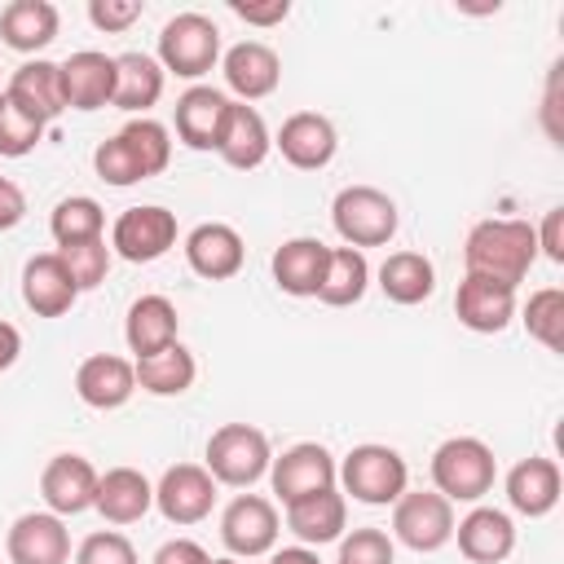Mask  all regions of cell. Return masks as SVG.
I'll return each mask as SVG.
<instances>
[{
  "instance_id": "1",
  "label": "cell",
  "mask_w": 564,
  "mask_h": 564,
  "mask_svg": "<svg viewBox=\"0 0 564 564\" xmlns=\"http://www.w3.org/2000/svg\"><path fill=\"white\" fill-rule=\"evenodd\" d=\"M172 163V137L159 119L141 115V119H128L110 141H101L93 150V167L106 185H137V181H150L159 176L163 167Z\"/></svg>"
},
{
  "instance_id": "2",
  "label": "cell",
  "mask_w": 564,
  "mask_h": 564,
  "mask_svg": "<svg viewBox=\"0 0 564 564\" xmlns=\"http://www.w3.org/2000/svg\"><path fill=\"white\" fill-rule=\"evenodd\" d=\"M538 260V234L529 220H480L463 242V264L476 278L520 286Z\"/></svg>"
},
{
  "instance_id": "3",
  "label": "cell",
  "mask_w": 564,
  "mask_h": 564,
  "mask_svg": "<svg viewBox=\"0 0 564 564\" xmlns=\"http://www.w3.org/2000/svg\"><path fill=\"white\" fill-rule=\"evenodd\" d=\"M498 463L480 436H449L432 449V485L449 502H480L494 489Z\"/></svg>"
},
{
  "instance_id": "4",
  "label": "cell",
  "mask_w": 564,
  "mask_h": 564,
  "mask_svg": "<svg viewBox=\"0 0 564 564\" xmlns=\"http://www.w3.org/2000/svg\"><path fill=\"white\" fill-rule=\"evenodd\" d=\"M335 480H339L344 494H352L357 502H366V507H388V502H397V498L405 494L410 467H405V458H401L392 445L366 441V445H352V449L344 454Z\"/></svg>"
},
{
  "instance_id": "5",
  "label": "cell",
  "mask_w": 564,
  "mask_h": 564,
  "mask_svg": "<svg viewBox=\"0 0 564 564\" xmlns=\"http://www.w3.org/2000/svg\"><path fill=\"white\" fill-rule=\"evenodd\" d=\"M269 463H273V449H269V436L251 423H225L207 436V471L216 485H229V489H251L260 476H269Z\"/></svg>"
},
{
  "instance_id": "6",
  "label": "cell",
  "mask_w": 564,
  "mask_h": 564,
  "mask_svg": "<svg viewBox=\"0 0 564 564\" xmlns=\"http://www.w3.org/2000/svg\"><path fill=\"white\" fill-rule=\"evenodd\" d=\"M330 220H335V234L348 242V247H388L397 238V203L375 189V185H344L330 203Z\"/></svg>"
},
{
  "instance_id": "7",
  "label": "cell",
  "mask_w": 564,
  "mask_h": 564,
  "mask_svg": "<svg viewBox=\"0 0 564 564\" xmlns=\"http://www.w3.org/2000/svg\"><path fill=\"white\" fill-rule=\"evenodd\" d=\"M220 62V26L207 13H176L159 31V66L176 79H203Z\"/></svg>"
},
{
  "instance_id": "8",
  "label": "cell",
  "mask_w": 564,
  "mask_h": 564,
  "mask_svg": "<svg viewBox=\"0 0 564 564\" xmlns=\"http://www.w3.org/2000/svg\"><path fill=\"white\" fill-rule=\"evenodd\" d=\"M392 538L419 555L441 551L454 538V502L436 489H405L392 502Z\"/></svg>"
},
{
  "instance_id": "9",
  "label": "cell",
  "mask_w": 564,
  "mask_h": 564,
  "mask_svg": "<svg viewBox=\"0 0 564 564\" xmlns=\"http://www.w3.org/2000/svg\"><path fill=\"white\" fill-rule=\"evenodd\" d=\"M335 471H339L335 454L317 441H300L269 463V480H273V494L282 498V507L313 498L322 489H335Z\"/></svg>"
},
{
  "instance_id": "10",
  "label": "cell",
  "mask_w": 564,
  "mask_h": 564,
  "mask_svg": "<svg viewBox=\"0 0 564 564\" xmlns=\"http://www.w3.org/2000/svg\"><path fill=\"white\" fill-rule=\"evenodd\" d=\"M172 247H176V216L159 203L119 212V220L110 229V251L123 256L128 264H150V260L167 256Z\"/></svg>"
},
{
  "instance_id": "11",
  "label": "cell",
  "mask_w": 564,
  "mask_h": 564,
  "mask_svg": "<svg viewBox=\"0 0 564 564\" xmlns=\"http://www.w3.org/2000/svg\"><path fill=\"white\" fill-rule=\"evenodd\" d=\"M278 507L260 494H238L220 516V542L234 560H256L278 546Z\"/></svg>"
},
{
  "instance_id": "12",
  "label": "cell",
  "mask_w": 564,
  "mask_h": 564,
  "mask_svg": "<svg viewBox=\"0 0 564 564\" xmlns=\"http://www.w3.org/2000/svg\"><path fill=\"white\" fill-rule=\"evenodd\" d=\"M154 507L167 524H198L216 507V480L198 463H176L154 485Z\"/></svg>"
},
{
  "instance_id": "13",
  "label": "cell",
  "mask_w": 564,
  "mask_h": 564,
  "mask_svg": "<svg viewBox=\"0 0 564 564\" xmlns=\"http://www.w3.org/2000/svg\"><path fill=\"white\" fill-rule=\"evenodd\" d=\"M97 467L84 458V454H53L40 471V498L53 516H79L93 507L97 498Z\"/></svg>"
},
{
  "instance_id": "14",
  "label": "cell",
  "mask_w": 564,
  "mask_h": 564,
  "mask_svg": "<svg viewBox=\"0 0 564 564\" xmlns=\"http://www.w3.org/2000/svg\"><path fill=\"white\" fill-rule=\"evenodd\" d=\"M4 551L13 564H66L70 560V529L53 511H26L9 524Z\"/></svg>"
},
{
  "instance_id": "15",
  "label": "cell",
  "mask_w": 564,
  "mask_h": 564,
  "mask_svg": "<svg viewBox=\"0 0 564 564\" xmlns=\"http://www.w3.org/2000/svg\"><path fill=\"white\" fill-rule=\"evenodd\" d=\"M229 110H234V101H229L220 88L194 84V88H185V93L176 97V137H181L189 150H220Z\"/></svg>"
},
{
  "instance_id": "16",
  "label": "cell",
  "mask_w": 564,
  "mask_h": 564,
  "mask_svg": "<svg viewBox=\"0 0 564 564\" xmlns=\"http://www.w3.org/2000/svg\"><path fill=\"white\" fill-rule=\"evenodd\" d=\"M185 260H189V269H194L198 278L225 282V278H234V273L242 269L247 247H242V234H238L234 225H225V220H203V225H194V229L185 234Z\"/></svg>"
},
{
  "instance_id": "17",
  "label": "cell",
  "mask_w": 564,
  "mask_h": 564,
  "mask_svg": "<svg viewBox=\"0 0 564 564\" xmlns=\"http://www.w3.org/2000/svg\"><path fill=\"white\" fill-rule=\"evenodd\" d=\"M454 313H458V322L467 330L498 335L516 317V286H502V282H489V278L467 273L458 282V291H454Z\"/></svg>"
},
{
  "instance_id": "18",
  "label": "cell",
  "mask_w": 564,
  "mask_h": 564,
  "mask_svg": "<svg viewBox=\"0 0 564 564\" xmlns=\"http://www.w3.org/2000/svg\"><path fill=\"white\" fill-rule=\"evenodd\" d=\"M273 145L282 150V159H286L291 167H300V172H317V167H326V163L335 159L339 137H335V123H330L326 115H317V110H300V115H291V119L278 128Z\"/></svg>"
},
{
  "instance_id": "19",
  "label": "cell",
  "mask_w": 564,
  "mask_h": 564,
  "mask_svg": "<svg viewBox=\"0 0 564 564\" xmlns=\"http://www.w3.org/2000/svg\"><path fill=\"white\" fill-rule=\"evenodd\" d=\"M75 300H79V286L70 282V273H66L57 251L31 256L22 264V304L35 317H62V313L75 308Z\"/></svg>"
},
{
  "instance_id": "20",
  "label": "cell",
  "mask_w": 564,
  "mask_h": 564,
  "mask_svg": "<svg viewBox=\"0 0 564 564\" xmlns=\"http://www.w3.org/2000/svg\"><path fill=\"white\" fill-rule=\"evenodd\" d=\"M75 392L84 405L93 410H119L132 401L137 392V370L128 357H115V352H93L79 361L75 370Z\"/></svg>"
},
{
  "instance_id": "21",
  "label": "cell",
  "mask_w": 564,
  "mask_h": 564,
  "mask_svg": "<svg viewBox=\"0 0 564 564\" xmlns=\"http://www.w3.org/2000/svg\"><path fill=\"white\" fill-rule=\"evenodd\" d=\"M220 70H225L229 93L242 97V106L269 97V93L278 88V79H282V62H278V53H273L269 44H260V40H242V44H234V48L220 57Z\"/></svg>"
},
{
  "instance_id": "22",
  "label": "cell",
  "mask_w": 564,
  "mask_h": 564,
  "mask_svg": "<svg viewBox=\"0 0 564 564\" xmlns=\"http://www.w3.org/2000/svg\"><path fill=\"white\" fill-rule=\"evenodd\" d=\"M62 93L70 110H101L115 101V57L79 48L62 62Z\"/></svg>"
},
{
  "instance_id": "23",
  "label": "cell",
  "mask_w": 564,
  "mask_h": 564,
  "mask_svg": "<svg viewBox=\"0 0 564 564\" xmlns=\"http://www.w3.org/2000/svg\"><path fill=\"white\" fill-rule=\"evenodd\" d=\"M454 538H458V551L471 564H502L516 551V524L498 507H471L454 524Z\"/></svg>"
},
{
  "instance_id": "24",
  "label": "cell",
  "mask_w": 564,
  "mask_h": 564,
  "mask_svg": "<svg viewBox=\"0 0 564 564\" xmlns=\"http://www.w3.org/2000/svg\"><path fill=\"white\" fill-rule=\"evenodd\" d=\"M150 507H154V485L137 467H110L106 476H97L93 511L106 524H137Z\"/></svg>"
},
{
  "instance_id": "25",
  "label": "cell",
  "mask_w": 564,
  "mask_h": 564,
  "mask_svg": "<svg viewBox=\"0 0 564 564\" xmlns=\"http://www.w3.org/2000/svg\"><path fill=\"white\" fill-rule=\"evenodd\" d=\"M57 26H62V18H57V4H48V0H9L0 9V40L13 53L48 48L57 40Z\"/></svg>"
},
{
  "instance_id": "26",
  "label": "cell",
  "mask_w": 564,
  "mask_h": 564,
  "mask_svg": "<svg viewBox=\"0 0 564 564\" xmlns=\"http://www.w3.org/2000/svg\"><path fill=\"white\" fill-rule=\"evenodd\" d=\"M326 260H330V247L317 242V238H291L273 251V282L295 295V300H308L317 295L322 278H326Z\"/></svg>"
},
{
  "instance_id": "27",
  "label": "cell",
  "mask_w": 564,
  "mask_h": 564,
  "mask_svg": "<svg viewBox=\"0 0 564 564\" xmlns=\"http://www.w3.org/2000/svg\"><path fill=\"white\" fill-rule=\"evenodd\" d=\"M507 502L529 520L551 516L560 502V467L551 458H520L507 471Z\"/></svg>"
},
{
  "instance_id": "28",
  "label": "cell",
  "mask_w": 564,
  "mask_h": 564,
  "mask_svg": "<svg viewBox=\"0 0 564 564\" xmlns=\"http://www.w3.org/2000/svg\"><path fill=\"white\" fill-rule=\"evenodd\" d=\"M286 529L304 542V546H326L339 542L348 529V502L339 489H322L313 498H300L286 507Z\"/></svg>"
},
{
  "instance_id": "29",
  "label": "cell",
  "mask_w": 564,
  "mask_h": 564,
  "mask_svg": "<svg viewBox=\"0 0 564 564\" xmlns=\"http://www.w3.org/2000/svg\"><path fill=\"white\" fill-rule=\"evenodd\" d=\"M22 110H31L35 119H57L66 110V93H62V62H48V57H35V62H22L4 88Z\"/></svg>"
},
{
  "instance_id": "30",
  "label": "cell",
  "mask_w": 564,
  "mask_h": 564,
  "mask_svg": "<svg viewBox=\"0 0 564 564\" xmlns=\"http://www.w3.org/2000/svg\"><path fill=\"white\" fill-rule=\"evenodd\" d=\"M176 304L167 295H141L128 304V317H123V339L137 357H150L167 344H176Z\"/></svg>"
},
{
  "instance_id": "31",
  "label": "cell",
  "mask_w": 564,
  "mask_h": 564,
  "mask_svg": "<svg viewBox=\"0 0 564 564\" xmlns=\"http://www.w3.org/2000/svg\"><path fill=\"white\" fill-rule=\"evenodd\" d=\"M269 150H273V137H269V128H264L260 110H256V106L234 101L229 123H225V137H220V150H216V154H220L229 167L251 172V167H260V163L269 159Z\"/></svg>"
},
{
  "instance_id": "32",
  "label": "cell",
  "mask_w": 564,
  "mask_h": 564,
  "mask_svg": "<svg viewBox=\"0 0 564 564\" xmlns=\"http://www.w3.org/2000/svg\"><path fill=\"white\" fill-rule=\"evenodd\" d=\"M132 370H137V388H141V392H150V397H181V392L194 388L198 361H194V352L176 339V344H167V348H159V352H150V357H137Z\"/></svg>"
},
{
  "instance_id": "33",
  "label": "cell",
  "mask_w": 564,
  "mask_h": 564,
  "mask_svg": "<svg viewBox=\"0 0 564 564\" xmlns=\"http://www.w3.org/2000/svg\"><path fill=\"white\" fill-rule=\"evenodd\" d=\"M163 97V66L150 53H119L115 57V101L128 115H145Z\"/></svg>"
},
{
  "instance_id": "34",
  "label": "cell",
  "mask_w": 564,
  "mask_h": 564,
  "mask_svg": "<svg viewBox=\"0 0 564 564\" xmlns=\"http://www.w3.org/2000/svg\"><path fill=\"white\" fill-rule=\"evenodd\" d=\"M379 291L392 304H423L436 291V269L423 251H392L379 264Z\"/></svg>"
},
{
  "instance_id": "35",
  "label": "cell",
  "mask_w": 564,
  "mask_h": 564,
  "mask_svg": "<svg viewBox=\"0 0 564 564\" xmlns=\"http://www.w3.org/2000/svg\"><path fill=\"white\" fill-rule=\"evenodd\" d=\"M370 286V264L357 247H330V260H326V278L317 286V300L330 304V308H348L366 295Z\"/></svg>"
},
{
  "instance_id": "36",
  "label": "cell",
  "mask_w": 564,
  "mask_h": 564,
  "mask_svg": "<svg viewBox=\"0 0 564 564\" xmlns=\"http://www.w3.org/2000/svg\"><path fill=\"white\" fill-rule=\"evenodd\" d=\"M106 229V212L97 198L88 194H70L53 207L48 216V234L57 238V247H75V242H97Z\"/></svg>"
},
{
  "instance_id": "37",
  "label": "cell",
  "mask_w": 564,
  "mask_h": 564,
  "mask_svg": "<svg viewBox=\"0 0 564 564\" xmlns=\"http://www.w3.org/2000/svg\"><path fill=\"white\" fill-rule=\"evenodd\" d=\"M524 330L546 352H564V291L560 286H542V291L529 295V304H524Z\"/></svg>"
},
{
  "instance_id": "38",
  "label": "cell",
  "mask_w": 564,
  "mask_h": 564,
  "mask_svg": "<svg viewBox=\"0 0 564 564\" xmlns=\"http://www.w3.org/2000/svg\"><path fill=\"white\" fill-rule=\"evenodd\" d=\"M40 141H44V119H35L9 93H0V159H26Z\"/></svg>"
},
{
  "instance_id": "39",
  "label": "cell",
  "mask_w": 564,
  "mask_h": 564,
  "mask_svg": "<svg viewBox=\"0 0 564 564\" xmlns=\"http://www.w3.org/2000/svg\"><path fill=\"white\" fill-rule=\"evenodd\" d=\"M57 256H62L70 282L79 286V295L93 291V286H101L106 273H110V247H106V238H97V242H75V247H57Z\"/></svg>"
},
{
  "instance_id": "40",
  "label": "cell",
  "mask_w": 564,
  "mask_h": 564,
  "mask_svg": "<svg viewBox=\"0 0 564 564\" xmlns=\"http://www.w3.org/2000/svg\"><path fill=\"white\" fill-rule=\"evenodd\" d=\"M335 564H397V546L383 529L366 524L339 538V560Z\"/></svg>"
},
{
  "instance_id": "41",
  "label": "cell",
  "mask_w": 564,
  "mask_h": 564,
  "mask_svg": "<svg viewBox=\"0 0 564 564\" xmlns=\"http://www.w3.org/2000/svg\"><path fill=\"white\" fill-rule=\"evenodd\" d=\"M75 564H137V546L115 529L88 533L79 542V551H75Z\"/></svg>"
},
{
  "instance_id": "42",
  "label": "cell",
  "mask_w": 564,
  "mask_h": 564,
  "mask_svg": "<svg viewBox=\"0 0 564 564\" xmlns=\"http://www.w3.org/2000/svg\"><path fill=\"white\" fill-rule=\"evenodd\" d=\"M141 13H145L141 0H88V22H93L97 31H106V35L128 31Z\"/></svg>"
},
{
  "instance_id": "43",
  "label": "cell",
  "mask_w": 564,
  "mask_h": 564,
  "mask_svg": "<svg viewBox=\"0 0 564 564\" xmlns=\"http://www.w3.org/2000/svg\"><path fill=\"white\" fill-rule=\"evenodd\" d=\"M229 13L242 18V22H251V26H278V22H286L291 4H286V0H269V4H242V0H229Z\"/></svg>"
},
{
  "instance_id": "44",
  "label": "cell",
  "mask_w": 564,
  "mask_h": 564,
  "mask_svg": "<svg viewBox=\"0 0 564 564\" xmlns=\"http://www.w3.org/2000/svg\"><path fill=\"white\" fill-rule=\"evenodd\" d=\"M533 234H538V251L546 260L564 264V207H551L546 220H542V229H533Z\"/></svg>"
},
{
  "instance_id": "45",
  "label": "cell",
  "mask_w": 564,
  "mask_h": 564,
  "mask_svg": "<svg viewBox=\"0 0 564 564\" xmlns=\"http://www.w3.org/2000/svg\"><path fill=\"white\" fill-rule=\"evenodd\" d=\"M154 564H212V555L194 538H172L154 551Z\"/></svg>"
},
{
  "instance_id": "46",
  "label": "cell",
  "mask_w": 564,
  "mask_h": 564,
  "mask_svg": "<svg viewBox=\"0 0 564 564\" xmlns=\"http://www.w3.org/2000/svg\"><path fill=\"white\" fill-rule=\"evenodd\" d=\"M22 216H26V194L9 176H0V234L22 225Z\"/></svg>"
},
{
  "instance_id": "47",
  "label": "cell",
  "mask_w": 564,
  "mask_h": 564,
  "mask_svg": "<svg viewBox=\"0 0 564 564\" xmlns=\"http://www.w3.org/2000/svg\"><path fill=\"white\" fill-rule=\"evenodd\" d=\"M18 352H22V335H18V326L0 322V370H9V366L18 361Z\"/></svg>"
},
{
  "instance_id": "48",
  "label": "cell",
  "mask_w": 564,
  "mask_h": 564,
  "mask_svg": "<svg viewBox=\"0 0 564 564\" xmlns=\"http://www.w3.org/2000/svg\"><path fill=\"white\" fill-rule=\"evenodd\" d=\"M269 564H322V560H317L313 546H282V551L269 555Z\"/></svg>"
},
{
  "instance_id": "49",
  "label": "cell",
  "mask_w": 564,
  "mask_h": 564,
  "mask_svg": "<svg viewBox=\"0 0 564 564\" xmlns=\"http://www.w3.org/2000/svg\"><path fill=\"white\" fill-rule=\"evenodd\" d=\"M212 564H238V560H234V555H225V560H212Z\"/></svg>"
}]
</instances>
